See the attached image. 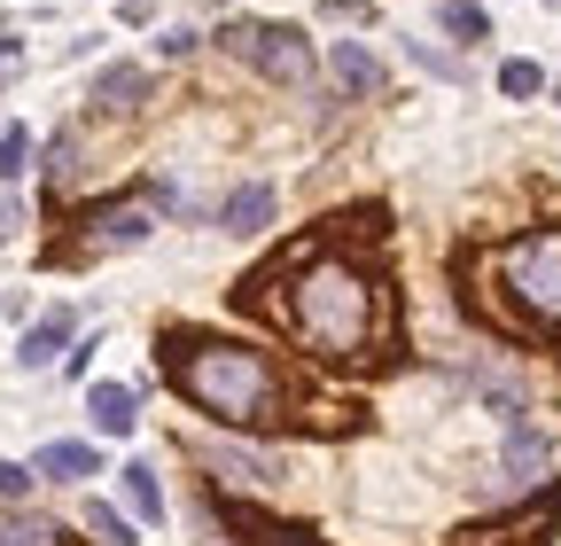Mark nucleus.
I'll list each match as a JSON object with an SVG mask.
<instances>
[{"instance_id": "obj_1", "label": "nucleus", "mask_w": 561, "mask_h": 546, "mask_svg": "<svg viewBox=\"0 0 561 546\" xmlns=\"http://www.w3.org/2000/svg\"><path fill=\"white\" fill-rule=\"evenodd\" d=\"M273 273L289 282V297H273L265 312L297 335V344L328 367H367L398 344V312H390V282L367 265V258H351L335 242H297V250H280Z\"/></svg>"}, {"instance_id": "obj_2", "label": "nucleus", "mask_w": 561, "mask_h": 546, "mask_svg": "<svg viewBox=\"0 0 561 546\" xmlns=\"http://www.w3.org/2000/svg\"><path fill=\"white\" fill-rule=\"evenodd\" d=\"M164 375H172V390L195 406V414H210L219 430L289 422V375L273 367V352L242 344V335L172 328V335H164Z\"/></svg>"}, {"instance_id": "obj_3", "label": "nucleus", "mask_w": 561, "mask_h": 546, "mask_svg": "<svg viewBox=\"0 0 561 546\" xmlns=\"http://www.w3.org/2000/svg\"><path fill=\"white\" fill-rule=\"evenodd\" d=\"M491 320L515 335H561V227H530L491 250Z\"/></svg>"}, {"instance_id": "obj_4", "label": "nucleus", "mask_w": 561, "mask_h": 546, "mask_svg": "<svg viewBox=\"0 0 561 546\" xmlns=\"http://www.w3.org/2000/svg\"><path fill=\"white\" fill-rule=\"evenodd\" d=\"M219 47H227L234 62H250V71H265L273 87H305V71H312V47H305V32H297V24H257V16H234V24L219 32Z\"/></svg>"}, {"instance_id": "obj_5", "label": "nucleus", "mask_w": 561, "mask_h": 546, "mask_svg": "<svg viewBox=\"0 0 561 546\" xmlns=\"http://www.w3.org/2000/svg\"><path fill=\"white\" fill-rule=\"evenodd\" d=\"M172 203V187H149V195H117V203H102V212H87L79 219V242H70L62 258H102V250H140L157 235V212Z\"/></svg>"}, {"instance_id": "obj_6", "label": "nucleus", "mask_w": 561, "mask_h": 546, "mask_svg": "<svg viewBox=\"0 0 561 546\" xmlns=\"http://www.w3.org/2000/svg\"><path fill=\"white\" fill-rule=\"evenodd\" d=\"M203 468H210V485H280V453L250 445L242 430L219 437V445H203Z\"/></svg>"}, {"instance_id": "obj_7", "label": "nucleus", "mask_w": 561, "mask_h": 546, "mask_svg": "<svg viewBox=\"0 0 561 546\" xmlns=\"http://www.w3.org/2000/svg\"><path fill=\"white\" fill-rule=\"evenodd\" d=\"M219 523H227L242 546H320V531L280 523V515H265V508H250V500H219Z\"/></svg>"}, {"instance_id": "obj_8", "label": "nucleus", "mask_w": 561, "mask_h": 546, "mask_svg": "<svg viewBox=\"0 0 561 546\" xmlns=\"http://www.w3.org/2000/svg\"><path fill=\"white\" fill-rule=\"evenodd\" d=\"M553 508H561V485H546L523 515H507V523H491V531H468L460 546H546V531H553Z\"/></svg>"}, {"instance_id": "obj_9", "label": "nucleus", "mask_w": 561, "mask_h": 546, "mask_svg": "<svg viewBox=\"0 0 561 546\" xmlns=\"http://www.w3.org/2000/svg\"><path fill=\"white\" fill-rule=\"evenodd\" d=\"M32 476H47V485H87V476H102V460H94V445H79V437H55V445H39Z\"/></svg>"}, {"instance_id": "obj_10", "label": "nucleus", "mask_w": 561, "mask_h": 546, "mask_svg": "<svg viewBox=\"0 0 561 546\" xmlns=\"http://www.w3.org/2000/svg\"><path fill=\"white\" fill-rule=\"evenodd\" d=\"M328 71H335V94H382V62H375V47H359V39H335Z\"/></svg>"}, {"instance_id": "obj_11", "label": "nucleus", "mask_w": 561, "mask_h": 546, "mask_svg": "<svg viewBox=\"0 0 561 546\" xmlns=\"http://www.w3.org/2000/svg\"><path fill=\"white\" fill-rule=\"evenodd\" d=\"M87 414H94L102 437H133V422H140L133 414V383H94L87 390Z\"/></svg>"}, {"instance_id": "obj_12", "label": "nucleus", "mask_w": 561, "mask_h": 546, "mask_svg": "<svg viewBox=\"0 0 561 546\" xmlns=\"http://www.w3.org/2000/svg\"><path fill=\"white\" fill-rule=\"evenodd\" d=\"M140 102H149V71L140 62H110L94 79V110H140Z\"/></svg>"}, {"instance_id": "obj_13", "label": "nucleus", "mask_w": 561, "mask_h": 546, "mask_svg": "<svg viewBox=\"0 0 561 546\" xmlns=\"http://www.w3.org/2000/svg\"><path fill=\"white\" fill-rule=\"evenodd\" d=\"M70 335H79V320H70V312L55 305L47 320H32V328H24V352H16V360H24V367H47V360H62Z\"/></svg>"}, {"instance_id": "obj_14", "label": "nucleus", "mask_w": 561, "mask_h": 546, "mask_svg": "<svg viewBox=\"0 0 561 546\" xmlns=\"http://www.w3.org/2000/svg\"><path fill=\"white\" fill-rule=\"evenodd\" d=\"M265 219H273V187H265V180H242V187L219 203V227H234V235H257Z\"/></svg>"}, {"instance_id": "obj_15", "label": "nucleus", "mask_w": 561, "mask_h": 546, "mask_svg": "<svg viewBox=\"0 0 561 546\" xmlns=\"http://www.w3.org/2000/svg\"><path fill=\"white\" fill-rule=\"evenodd\" d=\"M546 453H553V437H546L538 422L507 414V476H530V468H546Z\"/></svg>"}, {"instance_id": "obj_16", "label": "nucleus", "mask_w": 561, "mask_h": 546, "mask_svg": "<svg viewBox=\"0 0 561 546\" xmlns=\"http://www.w3.org/2000/svg\"><path fill=\"white\" fill-rule=\"evenodd\" d=\"M117 476H125V508L157 523V515H164V485H157V468H149V460H133V468H117Z\"/></svg>"}, {"instance_id": "obj_17", "label": "nucleus", "mask_w": 561, "mask_h": 546, "mask_svg": "<svg viewBox=\"0 0 561 546\" xmlns=\"http://www.w3.org/2000/svg\"><path fill=\"white\" fill-rule=\"evenodd\" d=\"M437 24L453 39H491V16H483V0H437Z\"/></svg>"}, {"instance_id": "obj_18", "label": "nucleus", "mask_w": 561, "mask_h": 546, "mask_svg": "<svg viewBox=\"0 0 561 546\" xmlns=\"http://www.w3.org/2000/svg\"><path fill=\"white\" fill-rule=\"evenodd\" d=\"M87 531H94V546H133V523L110 500H87Z\"/></svg>"}, {"instance_id": "obj_19", "label": "nucleus", "mask_w": 561, "mask_h": 546, "mask_svg": "<svg viewBox=\"0 0 561 546\" xmlns=\"http://www.w3.org/2000/svg\"><path fill=\"white\" fill-rule=\"evenodd\" d=\"M538 87H546L538 62H523V55H515V62H500V94H507V102H530Z\"/></svg>"}, {"instance_id": "obj_20", "label": "nucleus", "mask_w": 561, "mask_h": 546, "mask_svg": "<svg viewBox=\"0 0 561 546\" xmlns=\"http://www.w3.org/2000/svg\"><path fill=\"white\" fill-rule=\"evenodd\" d=\"M24 157H32V133L24 125H0V180H24Z\"/></svg>"}, {"instance_id": "obj_21", "label": "nucleus", "mask_w": 561, "mask_h": 546, "mask_svg": "<svg viewBox=\"0 0 561 546\" xmlns=\"http://www.w3.org/2000/svg\"><path fill=\"white\" fill-rule=\"evenodd\" d=\"M39 538H55L39 515H0V546H39Z\"/></svg>"}, {"instance_id": "obj_22", "label": "nucleus", "mask_w": 561, "mask_h": 546, "mask_svg": "<svg viewBox=\"0 0 561 546\" xmlns=\"http://www.w3.org/2000/svg\"><path fill=\"white\" fill-rule=\"evenodd\" d=\"M405 55H413L430 79H460V55H445V47H421V39H405Z\"/></svg>"}, {"instance_id": "obj_23", "label": "nucleus", "mask_w": 561, "mask_h": 546, "mask_svg": "<svg viewBox=\"0 0 561 546\" xmlns=\"http://www.w3.org/2000/svg\"><path fill=\"white\" fill-rule=\"evenodd\" d=\"M79 172V133H55L47 141V180H70Z\"/></svg>"}, {"instance_id": "obj_24", "label": "nucleus", "mask_w": 561, "mask_h": 546, "mask_svg": "<svg viewBox=\"0 0 561 546\" xmlns=\"http://www.w3.org/2000/svg\"><path fill=\"white\" fill-rule=\"evenodd\" d=\"M320 16H335V24H367L375 9H367V0H320Z\"/></svg>"}, {"instance_id": "obj_25", "label": "nucleus", "mask_w": 561, "mask_h": 546, "mask_svg": "<svg viewBox=\"0 0 561 546\" xmlns=\"http://www.w3.org/2000/svg\"><path fill=\"white\" fill-rule=\"evenodd\" d=\"M32 492V468H16V460H0V500H24Z\"/></svg>"}, {"instance_id": "obj_26", "label": "nucleus", "mask_w": 561, "mask_h": 546, "mask_svg": "<svg viewBox=\"0 0 561 546\" xmlns=\"http://www.w3.org/2000/svg\"><path fill=\"white\" fill-rule=\"evenodd\" d=\"M157 55H164V62H180V55H195V32H187V24H172V32L157 39Z\"/></svg>"}, {"instance_id": "obj_27", "label": "nucleus", "mask_w": 561, "mask_h": 546, "mask_svg": "<svg viewBox=\"0 0 561 546\" xmlns=\"http://www.w3.org/2000/svg\"><path fill=\"white\" fill-rule=\"evenodd\" d=\"M16 62H24V47H16L9 32H0V79H9V71H16Z\"/></svg>"}, {"instance_id": "obj_28", "label": "nucleus", "mask_w": 561, "mask_h": 546, "mask_svg": "<svg viewBox=\"0 0 561 546\" xmlns=\"http://www.w3.org/2000/svg\"><path fill=\"white\" fill-rule=\"evenodd\" d=\"M149 9H157V0H125V24H149Z\"/></svg>"}]
</instances>
